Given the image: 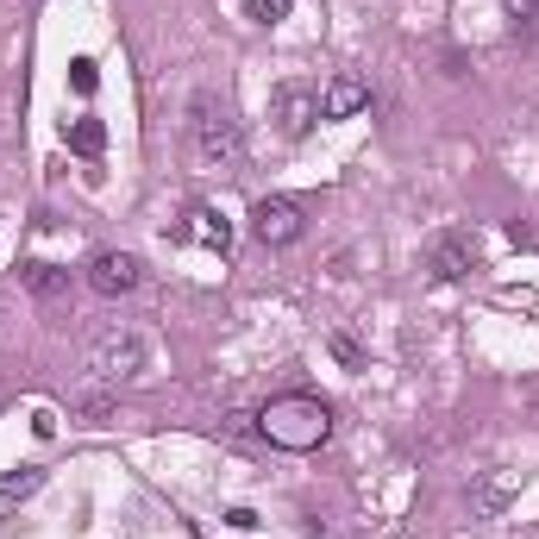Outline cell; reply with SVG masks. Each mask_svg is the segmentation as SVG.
I'll use <instances>...</instances> for the list:
<instances>
[{
	"label": "cell",
	"instance_id": "6da1fadb",
	"mask_svg": "<svg viewBox=\"0 0 539 539\" xmlns=\"http://www.w3.org/2000/svg\"><path fill=\"white\" fill-rule=\"evenodd\" d=\"M257 433H264L276 452H320L326 433H333V414L314 395H276V402L257 414Z\"/></svg>",
	"mask_w": 539,
	"mask_h": 539
},
{
	"label": "cell",
	"instance_id": "7a4b0ae2",
	"mask_svg": "<svg viewBox=\"0 0 539 539\" xmlns=\"http://www.w3.org/2000/svg\"><path fill=\"white\" fill-rule=\"evenodd\" d=\"M189 151L201 170H232L245 157V138L232 126V113L220 101H195V120H189Z\"/></svg>",
	"mask_w": 539,
	"mask_h": 539
},
{
	"label": "cell",
	"instance_id": "3957f363",
	"mask_svg": "<svg viewBox=\"0 0 539 539\" xmlns=\"http://www.w3.org/2000/svg\"><path fill=\"white\" fill-rule=\"evenodd\" d=\"M138 370H145V339L138 333H101L95 345H88V377L95 383H132Z\"/></svg>",
	"mask_w": 539,
	"mask_h": 539
},
{
	"label": "cell",
	"instance_id": "277c9868",
	"mask_svg": "<svg viewBox=\"0 0 539 539\" xmlns=\"http://www.w3.org/2000/svg\"><path fill=\"white\" fill-rule=\"evenodd\" d=\"M270 120L283 126V138H308L314 132V120H320V95L308 82H283L270 95Z\"/></svg>",
	"mask_w": 539,
	"mask_h": 539
},
{
	"label": "cell",
	"instance_id": "5b68a950",
	"mask_svg": "<svg viewBox=\"0 0 539 539\" xmlns=\"http://www.w3.org/2000/svg\"><path fill=\"white\" fill-rule=\"evenodd\" d=\"M138 283H145V264H138L132 251H101L95 264H88V289H95V295H107V301L132 295Z\"/></svg>",
	"mask_w": 539,
	"mask_h": 539
},
{
	"label": "cell",
	"instance_id": "8992f818",
	"mask_svg": "<svg viewBox=\"0 0 539 539\" xmlns=\"http://www.w3.org/2000/svg\"><path fill=\"white\" fill-rule=\"evenodd\" d=\"M301 207L295 201H283V195H270V201H257L251 207V232H257V245H295L301 239Z\"/></svg>",
	"mask_w": 539,
	"mask_h": 539
},
{
	"label": "cell",
	"instance_id": "52a82bcc",
	"mask_svg": "<svg viewBox=\"0 0 539 539\" xmlns=\"http://www.w3.org/2000/svg\"><path fill=\"white\" fill-rule=\"evenodd\" d=\"M427 264H433V276L458 283V276L477 270V239H471V232H439V239L427 245Z\"/></svg>",
	"mask_w": 539,
	"mask_h": 539
},
{
	"label": "cell",
	"instance_id": "ba28073f",
	"mask_svg": "<svg viewBox=\"0 0 539 539\" xmlns=\"http://www.w3.org/2000/svg\"><path fill=\"white\" fill-rule=\"evenodd\" d=\"M170 239H176V245H207V251H226V245H232V226H226L220 207H189Z\"/></svg>",
	"mask_w": 539,
	"mask_h": 539
},
{
	"label": "cell",
	"instance_id": "9c48e42d",
	"mask_svg": "<svg viewBox=\"0 0 539 539\" xmlns=\"http://www.w3.org/2000/svg\"><path fill=\"white\" fill-rule=\"evenodd\" d=\"M370 107V88H364V76H333L320 88V120H351V113H364Z\"/></svg>",
	"mask_w": 539,
	"mask_h": 539
},
{
	"label": "cell",
	"instance_id": "30bf717a",
	"mask_svg": "<svg viewBox=\"0 0 539 539\" xmlns=\"http://www.w3.org/2000/svg\"><path fill=\"white\" fill-rule=\"evenodd\" d=\"M514 496H521V471H489V477L471 483V508L477 514H502Z\"/></svg>",
	"mask_w": 539,
	"mask_h": 539
},
{
	"label": "cell",
	"instance_id": "8fae6325",
	"mask_svg": "<svg viewBox=\"0 0 539 539\" xmlns=\"http://www.w3.org/2000/svg\"><path fill=\"white\" fill-rule=\"evenodd\" d=\"M19 283H26L38 301H57V295L69 289V270H57V264H38V257H32V264H19Z\"/></svg>",
	"mask_w": 539,
	"mask_h": 539
},
{
	"label": "cell",
	"instance_id": "7c38bea8",
	"mask_svg": "<svg viewBox=\"0 0 539 539\" xmlns=\"http://www.w3.org/2000/svg\"><path fill=\"white\" fill-rule=\"evenodd\" d=\"M63 138H69V151H76V157H101V151H107V126L95 120V113H82V120L69 126Z\"/></svg>",
	"mask_w": 539,
	"mask_h": 539
},
{
	"label": "cell",
	"instance_id": "4fadbf2b",
	"mask_svg": "<svg viewBox=\"0 0 539 539\" xmlns=\"http://www.w3.org/2000/svg\"><path fill=\"white\" fill-rule=\"evenodd\" d=\"M38 483H44V471H13V477H0V496H7V502H26Z\"/></svg>",
	"mask_w": 539,
	"mask_h": 539
},
{
	"label": "cell",
	"instance_id": "5bb4252c",
	"mask_svg": "<svg viewBox=\"0 0 539 539\" xmlns=\"http://www.w3.org/2000/svg\"><path fill=\"white\" fill-rule=\"evenodd\" d=\"M245 7H251V19H257V26H276V19H289V7H295V0H245Z\"/></svg>",
	"mask_w": 539,
	"mask_h": 539
},
{
	"label": "cell",
	"instance_id": "9a60e30c",
	"mask_svg": "<svg viewBox=\"0 0 539 539\" xmlns=\"http://www.w3.org/2000/svg\"><path fill=\"white\" fill-rule=\"evenodd\" d=\"M76 408H82V414H88V420H95V427H101V420L113 414V395H101V389H82V395H76Z\"/></svg>",
	"mask_w": 539,
	"mask_h": 539
},
{
	"label": "cell",
	"instance_id": "2e32d148",
	"mask_svg": "<svg viewBox=\"0 0 539 539\" xmlns=\"http://www.w3.org/2000/svg\"><path fill=\"white\" fill-rule=\"evenodd\" d=\"M326 345H333V358H339L345 370H364V345H358V339H345V333H333Z\"/></svg>",
	"mask_w": 539,
	"mask_h": 539
},
{
	"label": "cell",
	"instance_id": "e0dca14e",
	"mask_svg": "<svg viewBox=\"0 0 539 539\" xmlns=\"http://www.w3.org/2000/svg\"><path fill=\"white\" fill-rule=\"evenodd\" d=\"M69 88H76V95H95V88H101V76H95V63H88V57L69 63Z\"/></svg>",
	"mask_w": 539,
	"mask_h": 539
},
{
	"label": "cell",
	"instance_id": "ac0fdd59",
	"mask_svg": "<svg viewBox=\"0 0 539 539\" xmlns=\"http://www.w3.org/2000/svg\"><path fill=\"white\" fill-rule=\"evenodd\" d=\"M533 7H539V0H508V13H514V19H533Z\"/></svg>",
	"mask_w": 539,
	"mask_h": 539
}]
</instances>
